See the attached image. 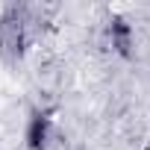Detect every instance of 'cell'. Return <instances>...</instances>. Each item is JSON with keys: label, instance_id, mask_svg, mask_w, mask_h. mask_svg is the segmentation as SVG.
<instances>
[{"label": "cell", "instance_id": "1", "mask_svg": "<svg viewBox=\"0 0 150 150\" xmlns=\"http://www.w3.org/2000/svg\"><path fill=\"white\" fill-rule=\"evenodd\" d=\"M33 24L35 15L27 3H9L0 12V56L9 62L24 59L33 41Z\"/></svg>", "mask_w": 150, "mask_h": 150}, {"label": "cell", "instance_id": "2", "mask_svg": "<svg viewBox=\"0 0 150 150\" xmlns=\"http://www.w3.org/2000/svg\"><path fill=\"white\" fill-rule=\"evenodd\" d=\"M53 138V112L35 109L27 121V147L30 150H47Z\"/></svg>", "mask_w": 150, "mask_h": 150}, {"label": "cell", "instance_id": "3", "mask_svg": "<svg viewBox=\"0 0 150 150\" xmlns=\"http://www.w3.org/2000/svg\"><path fill=\"white\" fill-rule=\"evenodd\" d=\"M106 35H109V47H112L121 59H132V44H135V38H132V27H129V21H127L124 15H112V18L106 21Z\"/></svg>", "mask_w": 150, "mask_h": 150}]
</instances>
